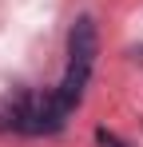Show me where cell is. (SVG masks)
Returning a JSON list of instances; mask_svg holds the SVG:
<instances>
[{
	"label": "cell",
	"mask_w": 143,
	"mask_h": 147,
	"mask_svg": "<svg viewBox=\"0 0 143 147\" xmlns=\"http://www.w3.org/2000/svg\"><path fill=\"white\" fill-rule=\"evenodd\" d=\"M92 64H95V24L92 16H80L76 28H72V60H68V72H64V84L56 88V99L64 107H76L80 96H84V84L92 76Z\"/></svg>",
	"instance_id": "cell-1"
}]
</instances>
